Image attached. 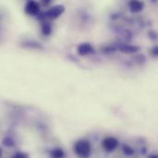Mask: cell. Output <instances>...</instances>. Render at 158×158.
I'll list each match as a JSON object with an SVG mask.
<instances>
[{"instance_id":"obj_1","label":"cell","mask_w":158,"mask_h":158,"mask_svg":"<svg viewBox=\"0 0 158 158\" xmlns=\"http://www.w3.org/2000/svg\"><path fill=\"white\" fill-rule=\"evenodd\" d=\"M74 151L81 157H88L92 151L91 143L86 140H80L75 143Z\"/></svg>"},{"instance_id":"obj_2","label":"cell","mask_w":158,"mask_h":158,"mask_svg":"<svg viewBox=\"0 0 158 158\" xmlns=\"http://www.w3.org/2000/svg\"><path fill=\"white\" fill-rule=\"evenodd\" d=\"M65 11V6L62 5H56L54 6H52L50 9H48L45 12V18L49 19H56L58 17H60L63 12Z\"/></svg>"},{"instance_id":"obj_3","label":"cell","mask_w":158,"mask_h":158,"mask_svg":"<svg viewBox=\"0 0 158 158\" xmlns=\"http://www.w3.org/2000/svg\"><path fill=\"white\" fill-rule=\"evenodd\" d=\"M102 146L107 152L114 151L118 146V140L114 137H106L102 141Z\"/></svg>"},{"instance_id":"obj_4","label":"cell","mask_w":158,"mask_h":158,"mask_svg":"<svg viewBox=\"0 0 158 158\" xmlns=\"http://www.w3.org/2000/svg\"><path fill=\"white\" fill-rule=\"evenodd\" d=\"M40 10V6L35 1H29L25 6V11L29 15H36Z\"/></svg>"},{"instance_id":"obj_5","label":"cell","mask_w":158,"mask_h":158,"mask_svg":"<svg viewBox=\"0 0 158 158\" xmlns=\"http://www.w3.org/2000/svg\"><path fill=\"white\" fill-rule=\"evenodd\" d=\"M129 7H130V9H131V12L138 13V12H141L143 9L144 4L141 0H130V2H129Z\"/></svg>"},{"instance_id":"obj_6","label":"cell","mask_w":158,"mask_h":158,"mask_svg":"<svg viewBox=\"0 0 158 158\" xmlns=\"http://www.w3.org/2000/svg\"><path fill=\"white\" fill-rule=\"evenodd\" d=\"M77 51H78L79 55H81V56H87V55L92 54L94 52V49H93V46L90 44L83 43V44H81L78 46Z\"/></svg>"},{"instance_id":"obj_7","label":"cell","mask_w":158,"mask_h":158,"mask_svg":"<svg viewBox=\"0 0 158 158\" xmlns=\"http://www.w3.org/2000/svg\"><path fill=\"white\" fill-rule=\"evenodd\" d=\"M140 50L139 47L134 46V45H128V44H123L119 46V51H121L122 53L125 54H132V53H136Z\"/></svg>"},{"instance_id":"obj_8","label":"cell","mask_w":158,"mask_h":158,"mask_svg":"<svg viewBox=\"0 0 158 158\" xmlns=\"http://www.w3.org/2000/svg\"><path fill=\"white\" fill-rule=\"evenodd\" d=\"M42 32H43L44 35L51 34V32H52V26H51V24L48 23V22L44 23L43 26H42Z\"/></svg>"},{"instance_id":"obj_9","label":"cell","mask_w":158,"mask_h":158,"mask_svg":"<svg viewBox=\"0 0 158 158\" xmlns=\"http://www.w3.org/2000/svg\"><path fill=\"white\" fill-rule=\"evenodd\" d=\"M52 156L55 158L63 157L64 156V152L61 149H56L52 152Z\"/></svg>"},{"instance_id":"obj_10","label":"cell","mask_w":158,"mask_h":158,"mask_svg":"<svg viewBox=\"0 0 158 158\" xmlns=\"http://www.w3.org/2000/svg\"><path fill=\"white\" fill-rule=\"evenodd\" d=\"M123 152H124L125 155H127V156H131V155H133V153H134L133 149H132L131 147H130L129 145H124V146H123Z\"/></svg>"},{"instance_id":"obj_11","label":"cell","mask_w":158,"mask_h":158,"mask_svg":"<svg viewBox=\"0 0 158 158\" xmlns=\"http://www.w3.org/2000/svg\"><path fill=\"white\" fill-rule=\"evenodd\" d=\"M3 143H4V145H6V146H8V147L12 146V145L14 144V143L11 141V139H8V138L5 139V140L3 141Z\"/></svg>"},{"instance_id":"obj_12","label":"cell","mask_w":158,"mask_h":158,"mask_svg":"<svg viewBox=\"0 0 158 158\" xmlns=\"http://www.w3.org/2000/svg\"><path fill=\"white\" fill-rule=\"evenodd\" d=\"M13 157L17 158H22V157H27V155L23 154V153H17L13 156Z\"/></svg>"},{"instance_id":"obj_13","label":"cell","mask_w":158,"mask_h":158,"mask_svg":"<svg viewBox=\"0 0 158 158\" xmlns=\"http://www.w3.org/2000/svg\"><path fill=\"white\" fill-rule=\"evenodd\" d=\"M152 54L154 56H158V45L157 46H155L153 49H152Z\"/></svg>"},{"instance_id":"obj_14","label":"cell","mask_w":158,"mask_h":158,"mask_svg":"<svg viewBox=\"0 0 158 158\" xmlns=\"http://www.w3.org/2000/svg\"><path fill=\"white\" fill-rule=\"evenodd\" d=\"M51 1H52V0H42L43 4H44V5H45V6L49 5V4L51 3Z\"/></svg>"}]
</instances>
